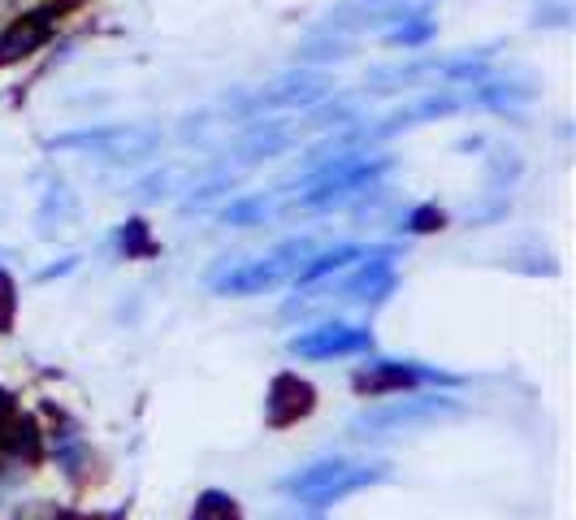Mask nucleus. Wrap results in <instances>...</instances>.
Listing matches in <instances>:
<instances>
[{"instance_id":"1","label":"nucleus","mask_w":576,"mask_h":520,"mask_svg":"<svg viewBox=\"0 0 576 520\" xmlns=\"http://www.w3.org/2000/svg\"><path fill=\"white\" fill-rule=\"evenodd\" d=\"M390 169V156H360V152H338L321 169H308L304 182L308 191L299 195L304 208H338L356 195L373 191L377 178Z\"/></svg>"},{"instance_id":"2","label":"nucleus","mask_w":576,"mask_h":520,"mask_svg":"<svg viewBox=\"0 0 576 520\" xmlns=\"http://www.w3.org/2000/svg\"><path fill=\"white\" fill-rule=\"evenodd\" d=\"M52 152H78L87 161H104V165H135L148 161V156L161 148V135L152 126L126 122V126H91V130H70V135L48 139Z\"/></svg>"},{"instance_id":"3","label":"nucleus","mask_w":576,"mask_h":520,"mask_svg":"<svg viewBox=\"0 0 576 520\" xmlns=\"http://www.w3.org/2000/svg\"><path fill=\"white\" fill-rule=\"evenodd\" d=\"M386 464H360V460H317V464H304L299 473L282 477L278 490L291 494L299 503H334L343 499L351 490H364V486H377V481H386Z\"/></svg>"},{"instance_id":"4","label":"nucleus","mask_w":576,"mask_h":520,"mask_svg":"<svg viewBox=\"0 0 576 520\" xmlns=\"http://www.w3.org/2000/svg\"><path fill=\"white\" fill-rule=\"evenodd\" d=\"M464 403L451 395H416V399H395L386 408H369L360 416H351V438L360 442H386L399 434H412V429L438 425L447 416H460Z\"/></svg>"},{"instance_id":"5","label":"nucleus","mask_w":576,"mask_h":520,"mask_svg":"<svg viewBox=\"0 0 576 520\" xmlns=\"http://www.w3.org/2000/svg\"><path fill=\"white\" fill-rule=\"evenodd\" d=\"M304 265H308V239H291V243H282L278 252L239 260V265H230L226 273H217L213 291L217 295H260V291H269V286H278L291 269L299 273Z\"/></svg>"},{"instance_id":"6","label":"nucleus","mask_w":576,"mask_h":520,"mask_svg":"<svg viewBox=\"0 0 576 520\" xmlns=\"http://www.w3.org/2000/svg\"><path fill=\"white\" fill-rule=\"evenodd\" d=\"M295 360H343V356H364L373 351V334L360 330V325L347 321H325L312 325V330H299L291 343H286Z\"/></svg>"},{"instance_id":"7","label":"nucleus","mask_w":576,"mask_h":520,"mask_svg":"<svg viewBox=\"0 0 576 520\" xmlns=\"http://www.w3.org/2000/svg\"><path fill=\"white\" fill-rule=\"evenodd\" d=\"M429 382H451V377L438 369H425V364H416V360H369L351 377V386H356L360 395H395V390H412V386H429Z\"/></svg>"},{"instance_id":"8","label":"nucleus","mask_w":576,"mask_h":520,"mask_svg":"<svg viewBox=\"0 0 576 520\" xmlns=\"http://www.w3.org/2000/svg\"><path fill=\"white\" fill-rule=\"evenodd\" d=\"M312 403H317V390H312L304 377L278 373L269 386V395H265V421L273 429H286V425H295L299 416H308Z\"/></svg>"},{"instance_id":"9","label":"nucleus","mask_w":576,"mask_h":520,"mask_svg":"<svg viewBox=\"0 0 576 520\" xmlns=\"http://www.w3.org/2000/svg\"><path fill=\"white\" fill-rule=\"evenodd\" d=\"M330 96V78L317 74V70H295V74H286L278 78L269 91H260V104H282V109H304V104H317Z\"/></svg>"},{"instance_id":"10","label":"nucleus","mask_w":576,"mask_h":520,"mask_svg":"<svg viewBox=\"0 0 576 520\" xmlns=\"http://www.w3.org/2000/svg\"><path fill=\"white\" fill-rule=\"evenodd\" d=\"M70 221H74V191L65 187L61 178H52L44 191V204H39V234L52 239V234L65 230Z\"/></svg>"},{"instance_id":"11","label":"nucleus","mask_w":576,"mask_h":520,"mask_svg":"<svg viewBox=\"0 0 576 520\" xmlns=\"http://www.w3.org/2000/svg\"><path fill=\"white\" fill-rule=\"evenodd\" d=\"M364 252L369 247H356V243H347V247H334V252H321V256H312L304 269L295 273L299 286H312V282H325V278H334V273H347L356 260H364Z\"/></svg>"},{"instance_id":"12","label":"nucleus","mask_w":576,"mask_h":520,"mask_svg":"<svg viewBox=\"0 0 576 520\" xmlns=\"http://www.w3.org/2000/svg\"><path fill=\"white\" fill-rule=\"evenodd\" d=\"M44 35H48L44 13H35V18L13 22L9 31L0 35V61H18V57H26V52H35L39 44H44Z\"/></svg>"},{"instance_id":"13","label":"nucleus","mask_w":576,"mask_h":520,"mask_svg":"<svg viewBox=\"0 0 576 520\" xmlns=\"http://www.w3.org/2000/svg\"><path fill=\"white\" fill-rule=\"evenodd\" d=\"M434 35V18L429 13H386V39L390 44H403V48H416Z\"/></svg>"},{"instance_id":"14","label":"nucleus","mask_w":576,"mask_h":520,"mask_svg":"<svg viewBox=\"0 0 576 520\" xmlns=\"http://www.w3.org/2000/svg\"><path fill=\"white\" fill-rule=\"evenodd\" d=\"M286 143H291V130L278 126V122H265L239 143V152L247 156V161H269V156H278Z\"/></svg>"},{"instance_id":"15","label":"nucleus","mask_w":576,"mask_h":520,"mask_svg":"<svg viewBox=\"0 0 576 520\" xmlns=\"http://www.w3.org/2000/svg\"><path fill=\"white\" fill-rule=\"evenodd\" d=\"M187 520H239V503H234L230 494H221V490H204L200 499H195Z\"/></svg>"},{"instance_id":"16","label":"nucleus","mask_w":576,"mask_h":520,"mask_svg":"<svg viewBox=\"0 0 576 520\" xmlns=\"http://www.w3.org/2000/svg\"><path fill=\"white\" fill-rule=\"evenodd\" d=\"M269 208H273L269 195H243V200H234L221 217H226L230 226H256V221L269 217Z\"/></svg>"},{"instance_id":"17","label":"nucleus","mask_w":576,"mask_h":520,"mask_svg":"<svg viewBox=\"0 0 576 520\" xmlns=\"http://www.w3.org/2000/svg\"><path fill=\"white\" fill-rule=\"evenodd\" d=\"M117 247H122L126 256H152L148 226H143V221H126V226L117 230Z\"/></svg>"},{"instance_id":"18","label":"nucleus","mask_w":576,"mask_h":520,"mask_svg":"<svg viewBox=\"0 0 576 520\" xmlns=\"http://www.w3.org/2000/svg\"><path fill=\"white\" fill-rule=\"evenodd\" d=\"M442 221H447V217H442V208H434V204H421V208H412L403 226H408L412 234H429V230H438Z\"/></svg>"},{"instance_id":"19","label":"nucleus","mask_w":576,"mask_h":520,"mask_svg":"<svg viewBox=\"0 0 576 520\" xmlns=\"http://www.w3.org/2000/svg\"><path fill=\"white\" fill-rule=\"evenodd\" d=\"M13 308H18V299H13V282L0 273V334L9 330V321H13Z\"/></svg>"},{"instance_id":"20","label":"nucleus","mask_w":576,"mask_h":520,"mask_svg":"<svg viewBox=\"0 0 576 520\" xmlns=\"http://www.w3.org/2000/svg\"><path fill=\"white\" fill-rule=\"evenodd\" d=\"M22 520H57V507H52V503H39V507H31V512H26Z\"/></svg>"}]
</instances>
